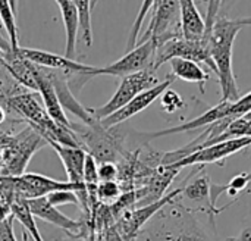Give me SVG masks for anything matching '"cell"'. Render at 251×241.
<instances>
[{"label":"cell","instance_id":"4","mask_svg":"<svg viewBox=\"0 0 251 241\" xmlns=\"http://www.w3.org/2000/svg\"><path fill=\"white\" fill-rule=\"evenodd\" d=\"M47 144L34 128L26 125L18 134H7L6 131L0 135L1 146V171L0 177L18 178L25 174V169L31 158Z\"/></svg>","mask_w":251,"mask_h":241},{"label":"cell","instance_id":"7","mask_svg":"<svg viewBox=\"0 0 251 241\" xmlns=\"http://www.w3.org/2000/svg\"><path fill=\"white\" fill-rule=\"evenodd\" d=\"M157 84H159V78L154 74V71H151V69H146V71L128 75V77L122 78L118 90L115 91V94L110 97V100L106 105L96 107V109L88 107V110L97 121H101V119L110 116L112 113L118 112L119 109H122L125 105H128L132 99H135L143 91H146Z\"/></svg>","mask_w":251,"mask_h":241},{"label":"cell","instance_id":"30","mask_svg":"<svg viewBox=\"0 0 251 241\" xmlns=\"http://www.w3.org/2000/svg\"><path fill=\"white\" fill-rule=\"evenodd\" d=\"M12 219L13 218L0 222V241H18L12 228Z\"/></svg>","mask_w":251,"mask_h":241},{"label":"cell","instance_id":"36","mask_svg":"<svg viewBox=\"0 0 251 241\" xmlns=\"http://www.w3.org/2000/svg\"><path fill=\"white\" fill-rule=\"evenodd\" d=\"M69 241H87V240H79V239H71Z\"/></svg>","mask_w":251,"mask_h":241},{"label":"cell","instance_id":"18","mask_svg":"<svg viewBox=\"0 0 251 241\" xmlns=\"http://www.w3.org/2000/svg\"><path fill=\"white\" fill-rule=\"evenodd\" d=\"M63 18L65 24V57L75 60V47H76V35H78V12L75 1L59 0L56 1Z\"/></svg>","mask_w":251,"mask_h":241},{"label":"cell","instance_id":"23","mask_svg":"<svg viewBox=\"0 0 251 241\" xmlns=\"http://www.w3.org/2000/svg\"><path fill=\"white\" fill-rule=\"evenodd\" d=\"M97 200L103 205H112L118 200V197L122 194V190L116 181L112 183H99L97 186Z\"/></svg>","mask_w":251,"mask_h":241},{"label":"cell","instance_id":"11","mask_svg":"<svg viewBox=\"0 0 251 241\" xmlns=\"http://www.w3.org/2000/svg\"><path fill=\"white\" fill-rule=\"evenodd\" d=\"M247 147H251V137H244V138H235V140H228L216 144L206 146L190 156L181 159L179 162L169 165L178 171L188 168V166H204L210 163H219L224 165V161Z\"/></svg>","mask_w":251,"mask_h":241},{"label":"cell","instance_id":"24","mask_svg":"<svg viewBox=\"0 0 251 241\" xmlns=\"http://www.w3.org/2000/svg\"><path fill=\"white\" fill-rule=\"evenodd\" d=\"M153 4H154V1H151V0L143 1L141 9H140V12H138V15H137V19H135V22H134V25H132V29H131V34H129L128 43H126V53L137 47V44H138V32H140L141 24H143V21H144V18H146V13H147L150 9H153Z\"/></svg>","mask_w":251,"mask_h":241},{"label":"cell","instance_id":"20","mask_svg":"<svg viewBox=\"0 0 251 241\" xmlns=\"http://www.w3.org/2000/svg\"><path fill=\"white\" fill-rule=\"evenodd\" d=\"M97 1L90 0H75L76 12H78V29L81 32L82 41L87 47L93 44V24H91V10Z\"/></svg>","mask_w":251,"mask_h":241},{"label":"cell","instance_id":"32","mask_svg":"<svg viewBox=\"0 0 251 241\" xmlns=\"http://www.w3.org/2000/svg\"><path fill=\"white\" fill-rule=\"evenodd\" d=\"M225 241H251V224L250 225H247V227L240 233L238 237H232V239H228V240Z\"/></svg>","mask_w":251,"mask_h":241},{"label":"cell","instance_id":"8","mask_svg":"<svg viewBox=\"0 0 251 241\" xmlns=\"http://www.w3.org/2000/svg\"><path fill=\"white\" fill-rule=\"evenodd\" d=\"M210 177L207 174L203 172V168L199 166L196 171H193L184 181L182 184V191L179 194V200H187L188 206H185L187 209H190L194 215L196 214H204L209 216V222L212 225V228L215 230V219L216 216L226 211L231 205H226L224 208H216L212 205L210 200Z\"/></svg>","mask_w":251,"mask_h":241},{"label":"cell","instance_id":"2","mask_svg":"<svg viewBox=\"0 0 251 241\" xmlns=\"http://www.w3.org/2000/svg\"><path fill=\"white\" fill-rule=\"evenodd\" d=\"M4 109L6 112L9 110L18 113L26 122V125H29L41 137H44L47 144L57 143L68 147H79V143L75 138L74 133L63 130L54 124L34 91H24L22 94L12 97L6 103Z\"/></svg>","mask_w":251,"mask_h":241},{"label":"cell","instance_id":"10","mask_svg":"<svg viewBox=\"0 0 251 241\" xmlns=\"http://www.w3.org/2000/svg\"><path fill=\"white\" fill-rule=\"evenodd\" d=\"M182 191V187L168 193L165 197H162L160 200L146 205V206H137L128 212H125L115 224L118 233L121 234V237L124 241H135L138 234L141 233L143 227L153 219L163 208H166L169 203H172Z\"/></svg>","mask_w":251,"mask_h":241},{"label":"cell","instance_id":"12","mask_svg":"<svg viewBox=\"0 0 251 241\" xmlns=\"http://www.w3.org/2000/svg\"><path fill=\"white\" fill-rule=\"evenodd\" d=\"M174 80H175V78H174L172 75H169L165 81H162V82H159L157 85H154V87H151V88L143 91V93L138 94L135 99H132L128 105H125L122 109H119L118 112L112 113L110 116L101 119V121H100V125H101L103 128H112V127H116V125L124 124V122L128 121L129 118H132V116H135L137 113L143 112L144 109H147L153 102H156V100H157V99L171 87V84L174 82Z\"/></svg>","mask_w":251,"mask_h":241},{"label":"cell","instance_id":"31","mask_svg":"<svg viewBox=\"0 0 251 241\" xmlns=\"http://www.w3.org/2000/svg\"><path fill=\"white\" fill-rule=\"evenodd\" d=\"M101 241H124V239L121 237V234L118 233L116 227L112 225L109 228H106L101 234Z\"/></svg>","mask_w":251,"mask_h":241},{"label":"cell","instance_id":"22","mask_svg":"<svg viewBox=\"0 0 251 241\" xmlns=\"http://www.w3.org/2000/svg\"><path fill=\"white\" fill-rule=\"evenodd\" d=\"M15 1L9 0H0V21L3 24V28L6 29L9 40H10V49L16 50L19 47L18 43V27H16V18H15Z\"/></svg>","mask_w":251,"mask_h":241},{"label":"cell","instance_id":"33","mask_svg":"<svg viewBox=\"0 0 251 241\" xmlns=\"http://www.w3.org/2000/svg\"><path fill=\"white\" fill-rule=\"evenodd\" d=\"M12 218V208L7 205H0V222Z\"/></svg>","mask_w":251,"mask_h":241},{"label":"cell","instance_id":"25","mask_svg":"<svg viewBox=\"0 0 251 241\" xmlns=\"http://www.w3.org/2000/svg\"><path fill=\"white\" fill-rule=\"evenodd\" d=\"M251 183V172H244L237 177H234L228 184H222V194L226 193L229 197L240 196L243 191L249 188V184Z\"/></svg>","mask_w":251,"mask_h":241},{"label":"cell","instance_id":"21","mask_svg":"<svg viewBox=\"0 0 251 241\" xmlns=\"http://www.w3.org/2000/svg\"><path fill=\"white\" fill-rule=\"evenodd\" d=\"M12 218H15L16 221L21 222V225L26 230V233L29 234L32 241H46L35 225V219L28 209L26 200L16 199V202L12 205Z\"/></svg>","mask_w":251,"mask_h":241},{"label":"cell","instance_id":"15","mask_svg":"<svg viewBox=\"0 0 251 241\" xmlns=\"http://www.w3.org/2000/svg\"><path fill=\"white\" fill-rule=\"evenodd\" d=\"M35 72H37V82H38V94L41 96V100L44 103V109L49 113V116L54 121L56 125H59L63 130L72 131L71 130V121L68 119L65 110L62 109L57 94L54 91V87L49 77L46 75L44 68H40L35 65Z\"/></svg>","mask_w":251,"mask_h":241},{"label":"cell","instance_id":"17","mask_svg":"<svg viewBox=\"0 0 251 241\" xmlns=\"http://www.w3.org/2000/svg\"><path fill=\"white\" fill-rule=\"evenodd\" d=\"M50 146L54 149V152L59 155L66 175H68V181L76 186H82L84 180H82V174H84V162H85V150H82L81 147H68V146H62L57 143H50Z\"/></svg>","mask_w":251,"mask_h":241},{"label":"cell","instance_id":"5","mask_svg":"<svg viewBox=\"0 0 251 241\" xmlns=\"http://www.w3.org/2000/svg\"><path fill=\"white\" fill-rule=\"evenodd\" d=\"M154 53H156V46L154 43L146 41L143 44H138L135 49H132L131 52L125 53L121 59H118L116 62L103 66V68H96L93 66L91 71L88 72H78V74H72L69 77H72V80L69 81V85H78V88L81 90V85H84L88 80H91L93 77L97 75H112V77H121L125 78L128 75L146 71V69H151L153 71V62H154Z\"/></svg>","mask_w":251,"mask_h":241},{"label":"cell","instance_id":"16","mask_svg":"<svg viewBox=\"0 0 251 241\" xmlns=\"http://www.w3.org/2000/svg\"><path fill=\"white\" fill-rule=\"evenodd\" d=\"M181 12V32L187 41H201L206 34V22L200 15L197 6L191 0L179 1Z\"/></svg>","mask_w":251,"mask_h":241},{"label":"cell","instance_id":"34","mask_svg":"<svg viewBox=\"0 0 251 241\" xmlns=\"http://www.w3.org/2000/svg\"><path fill=\"white\" fill-rule=\"evenodd\" d=\"M235 21H237V24H238L240 27L251 25V16H247V18H238V19H235Z\"/></svg>","mask_w":251,"mask_h":241},{"label":"cell","instance_id":"28","mask_svg":"<svg viewBox=\"0 0 251 241\" xmlns=\"http://www.w3.org/2000/svg\"><path fill=\"white\" fill-rule=\"evenodd\" d=\"M46 199L54 208L62 206V205H78V199L74 191H56V193L49 194Z\"/></svg>","mask_w":251,"mask_h":241},{"label":"cell","instance_id":"14","mask_svg":"<svg viewBox=\"0 0 251 241\" xmlns=\"http://www.w3.org/2000/svg\"><path fill=\"white\" fill-rule=\"evenodd\" d=\"M22 59L46 69H54V71H62L69 75L78 74V72H88L93 69L91 65H85L82 62L71 60L66 59L65 56H59L56 53L38 50V49H29V47H18L15 50Z\"/></svg>","mask_w":251,"mask_h":241},{"label":"cell","instance_id":"13","mask_svg":"<svg viewBox=\"0 0 251 241\" xmlns=\"http://www.w3.org/2000/svg\"><path fill=\"white\" fill-rule=\"evenodd\" d=\"M46 75L49 77V80L51 81L54 91L57 94L59 103L62 106L63 110L71 112L74 116H76L82 124L85 125H93L96 122H99L91 112L88 110V107H84L72 94L71 85H69V74L62 72V71H54V69H46Z\"/></svg>","mask_w":251,"mask_h":241},{"label":"cell","instance_id":"27","mask_svg":"<svg viewBox=\"0 0 251 241\" xmlns=\"http://www.w3.org/2000/svg\"><path fill=\"white\" fill-rule=\"evenodd\" d=\"M97 169H99V163L94 161L93 156H90V155L87 153L85 162H84V174H82V180H84L85 187L97 186V184H99V174H97Z\"/></svg>","mask_w":251,"mask_h":241},{"label":"cell","instance_id":"35","mask_svg":"<svg viewBox=\"0 0 251 241\" xmlns=\"http://www.w3.org/2000/svg\"><path fill=\"white\" fill-rule=\"evenodd\" d=\"M6 113H7V112H6V109L0 106V125L6 121Z\"/></svg>","mask_w":251,"mask_h":241},{"label":"cell","instance_id":"1","mask_svg":"<svg viewBox=\"0 0 251 241\" xmlns=\"http://www.w3.org/2000/svg\"><path fill=\"white\" fill-rule=\"evenodd\" d=\"M241 28L243 27H240L235 19H229L225 15H221L216 18L210 32L209 50L215 63V74L218 75V81L222 91L221 102L235 103L241 99L232 68L234 43Z\"/></svg>","mask_w":251,"mask_h":241},{"label":"cell","instance_id":"37","mask_svg":"<svg viewBox=\"0 0 251 241\" xmlns=\"http://www.w3.org/2000/svg\"><path fill=\"white\" fill-rule=\"evenodd\" d=\"M1 50H3V49H1V47H0V53H1Z\"/></svg>","mask_w":251,"mask_h":241},{"label":"cell","instance_id":"19","mask_svg":"<svg viewBox=\"0 0 251 241\" xmlns=\"http://www.w3.org/2000/svg\"><path fill=\"white\" fill-rule=\"evenodd\" d=\"M169 63H171L174 78H179L182 81L197 84L200 91L203 94L206 93L204 85L210 80V74H209V71H204L200 63L187 60V59H172V60H169Z\"/></svg>","mask_w":251,"mask_h":241},{"label":"cell","instance_id":"3","mask_svg":"<svg viewBox=\"0 0 251 241\" xmlns=\"http://www.w3.org/2000/svg\"><path fill=\"white\" fill-rule=\"evenodd\" d=\"M71 130L79 143V147L94 158L97 163L113 162L118 163L121 158L128 152L125 149L126 134L121 125L112 128H103L100 121L93 125L82 122H71Z\"/></svg>","mask_w":251,"mask_h":241},{"label":"cell","instance_id":"6","mask_svg":"<svg viewBox=\"0 0 251 241\" xmlns=\"http://www.w3.org/2000/svg\"><path fill=\"white\" fill-rule=\"evenodd\" d=\"M175 38H182L179 1H169V0L154 1L151 21L149 24V28L143 34L141 40L138 41V44L151 40L157 49L162 44Z\"/></svg>","mask_w":251,"mask_h":241},{"label":"cell","instance_id":"26","mask_svg":"<svg viewBox=\"0 0 251 241\" xmlns=\"http://www.w3.org/2000/svg\"><path fill=\"white\" fill-rule=\"evenodd\" d=\"M160 105L163 107L165 112L168 113H174L178 109H181L184 106V100L182 97L172 88H168L162 96H160Z\"/></svg>","mask_w":251,"mask_h":241},{"label":"cell","instance_id":"9","mask_svg":"<svg viewBox=\"0 0 251 241\" xmlns=\"http://www.w3.org/2000/svg\"><path fill=\"white\" fill-rule=\"evenodd\" d=\"M178 199V197H176ZM174 200L166 206L169 211L166 214V218L172 222L171 228H165L160 233V237L166 241H219L218 239L213 240L203 225L196 219L194 214L187 209L182 203L178 200Z\"/></svg>","mask_w":251,"mask_h":241},{"label":"cell","instance_id":"29","mask_svg":"<svg viewBox=\"0 0 251 241\" xmlns=\"http://www.w3.org/2000/svg\"><path fill=\"white\" fill-rule=\"evenodd\" d=\"M99 183H112L118 181V165L113 162H103L99 163Z\"/></svg>","mask_w":251,"mask_h":241}]
</instances>
